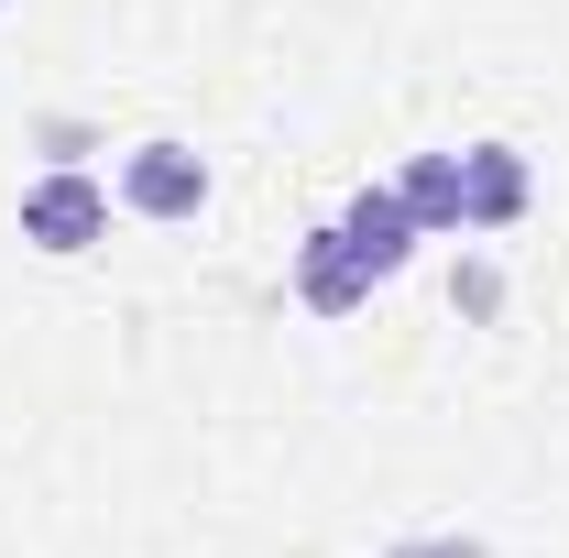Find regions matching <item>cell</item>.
Returning a JSON list of instances; mask_svg holds the SVG:
<instances>
[{
    "label": "cell",
    "mask_w": 569,
    "mask_h": 558,
    "mask_svg": "<svg viewBox=\"0 0 569 558\" xmlns=\"http://www.w3.org/2000/svg\"><path fill=\"white\" fill-rule=\"evenodd\" d=\"M296 296H307L318 318H351V307H372V275H361V252L340 241V219L296 241Z\"/></svg>",
    "instance_id": "5b68a950"
},
{
    "label": "cell",
    "mask_w": 569,
    "mask_h": 558,
    "mask_svg": "<svg viewBox=\"0 0 569 558\" xmlns=\"http://www.w3.org/2000/svg\"><path fill=\"white\" fill-rule=\"evenodd\" d=\"M526 209H537L526 153H515V142H471V153H460V230H515Z\"/></svg>",
    "instance_id": "3957f363"
},
{
    "label": "cell",
    "mask_w": 569,
    "mask_h": 558,
    "mask_svg": "<svg viewBox=\"0 0 569 558\" xmlns=\"http://www.w3.org/2000/svg\"><path fill=\"white\" fill-rule=\"evenodd\" d=\"M340 241H351L361 252V275L383 285V275H406V263H417V209H406V198H395V187H361L351 209H340Z\"/></svg>",
    "instance_id": "277c9868"
},
{
    "label": "cell",
    "mask_w": 569,
    "mask_h": 558,
    "mask_svg": "<svg viewBox=\"0 0 569 558\" xmlns=\"http://www.w3.org/2000/svg\"><path fill=\"white\" fill-rule=\"evenodd\" d=\"M121 198H132L142 219H198L209 209V153H187V142H132Z\"/></svg>",
    "instance_id": "7a4b0ae2"
},
{
    "label": "cell",
    "mask_w": 569,
    "mask_h": 558,
    "mask_svg": "<svg viewBox=\"0 0 569 558\" xmlns=\"http://www.w3.org/2000/svg\"><path fill=\"white\" fill-rule=\"evenodd\" d=\"M99 230H110V198H99V176L56 165V176H33V187H22V241H33V252L77 263V252H88Z\"/></svg>",
    "instance_id": "6da1fadb"
},
{
    "label": "cell",
    "mask_w": 569,
    "mask_h": 558,
    "mask_svg": "<svg viewBox=\"0 0 569 558\" xmlns=\"http://www.w3.org/2000/svg\"><path fill=\"white\" fill-rule=\"evenodd\" d=\"M395 198L417 209V230H460V153H417L395 176Z\"/></svg>",
    "instance_id": "8992f818"
},
{
    "label": "cell",
    "mask_w": 569,
    "mask_h": 558,
    "mask_svg": "<svg viewBox=\"0 0 569 558\" xmlns=\"http://www.w3.org/2000/svg\"><path fill=\"white\" fill-rule=\"evenodd\" d=\"M383 558H482L471 537H406V548H383Z\"/></svg>",
    "instance_id": "52a82bcc"
}]
</instances>
